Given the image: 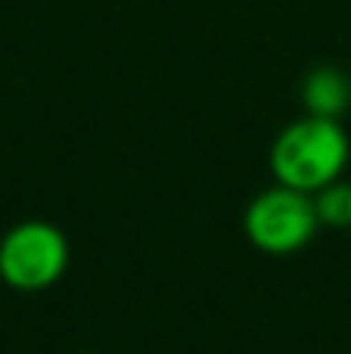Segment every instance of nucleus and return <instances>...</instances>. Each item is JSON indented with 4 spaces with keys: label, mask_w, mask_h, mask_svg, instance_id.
Instances as JSON below:
<instances>
[{
    "label": "nucleus",
    "mask_w": 351,
    "mask_h": 354,
    "mask_svg": "<svg viewBox=\"0 0 351 354\" xmlns=\"http://www.w3.org/2000/svg\"><path fill=\"white\" fill-rule=\"evenodd\" d=\"M321 218L314 208V196L298 193L292 187H277L258 193L246 208L243 230L249 243L267 255H292L314 239Z\"/></svg>",
    "instance_id": "7ed1b4c3"
},
{
    "label": "nucleus",
    "mask_w": 351,
    "mask_h": 354,
    "mask_svg": "<svg viewBox=\"0 0 351 354\" xmlns=\"http://www.w3.org/2000/svg\"><path fill=\"white\" fill-rule=\"evenodd\" d=\"M302 103H305V109H308V115L336 118V122H339L351 106L348 75L336 66H317L314 72L302 81Z\"/></svg>",
    "instance_id": "20e7f679"
},
{
    "label": "nucleus",
    "mask_w": 351,
    "mask_h": 354,
    "mask_svg": "<svg viewBox=\"0 0 351 354\" xmlns=\"http://www.w3.org/2000/svg\"><path fill=\"white\" fill-rule=\"evenodd\" d=\"M348 156V134L336 118L305 115L277 134L271 147V171L277 183L314 196L339 180Z\"/></svg>",
    "instance_id": "f257e3e1"
},
{
    "label": "nucleus",
    "mask_w": 351,
    "mask_h": 354,
    "mask_svg": "<svg viewBox=\"0 0 351 354\" xmlns=\"http://www.w3.org/2000/svg\"><path fill=\"white\" fill-rule=\"evenodd\" d=\"M314 208L323 227L348 230L351 227V183L339 177L330 187H323L321 193H314Z\"/></svg>",
    "instance_id": "39448f33"
},
{
    "label": "nucleus",
    "mask_w": 351,
    "mask_h": 354,
    "mask_svg": "<svg viewBox=\"0 0 351 354\" xmlns=\"http://www.w3.org/2000/svg\"><path fill=\"white\" fill-rule=\"evenodd\" d=\"M68 268V239L50 221H22L0 239V280L16 292H44Z\"/></svg>",
    "instance_id": "f03ea898"
}]
</instances>
